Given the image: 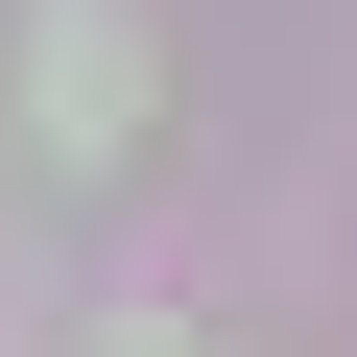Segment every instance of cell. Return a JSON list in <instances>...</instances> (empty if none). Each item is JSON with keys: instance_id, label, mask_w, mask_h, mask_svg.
Masks as SVG:
<instances>
[{"instance_id": "6da1fadb", "label": "cell", "mask_w": 357, "mask_h": 357, "mask_svg": "<svg viewBox=\"0 0 357 357\" xmlns=\"http://www.w3.org/2000/svg\"><path fill=\"white\" fill-rule=\"evenodd\" d=\"M24 96H48V167H119V143H143V96H167V48L119 24V0H48Z\"/></svg>"}]
</instances>
